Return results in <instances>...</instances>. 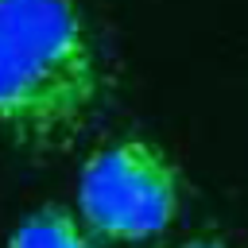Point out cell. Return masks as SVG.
<instances>
[{"label":"cell","instance_id":"cell-4","mask_svg":"<svg viewBox=\"0 0 248 248\" xmlns=\"http://www.w3.org/2000/svg\"><path fill=\"white\" fill-rule=\"evenodd\" d=\"M174 248H229L221 236H213V232H202V236H186L182 244H174Z\"/></svg>","mask_w":248,"mask_h":248},{"label":"cell","instance_id":"cell-2","mask_svg":"<svg viewBox=\"0 0 248 248\" xmlns=\"http://www.w3.org/2000/svg\"><path fill=\"white\" fill-rule=\"evenodd\" d=\"M182 209V174L170 155L140 136L97 147L78 170V217L112 244L163 236Z\"/></svg>","mask_w":248,"mask_h":248},{"label":"cell","instance_id":"cell-3","mask_svg":"<svg viewBox=\"0 0 248 248\" xmlns=\"http://www.w3.org/2000/svg\"><path fill=\"white\" fill-rule=\"evenodd\" d=\"M8 248H97V236L81 225L74 209L39 205L16 225V232L8 236Z\"/></svg>","mask_w":248,"mask_h":248},{"label":"cell","instance_id":"cell-1","mask_svg":"<svg viewBox=\"0 0 248 248\" xmlns=\"http://www.w3.org/2000/svg\"><path fill=\"white\" fill-rule=\"evenodd\" d=\"M105 74L74 0H0V128L31 147L70 143L97 112Z\"/></svg>","mask_w":248,"mask_h":248}]
</instances>
